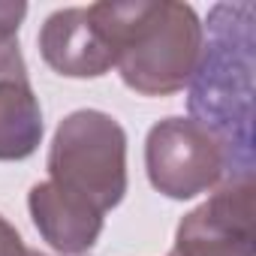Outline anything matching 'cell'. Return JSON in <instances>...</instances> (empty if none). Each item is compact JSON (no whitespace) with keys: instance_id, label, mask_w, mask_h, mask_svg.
<instances>
[{"instance_id":"7","label":"cell","mask_w":256,"mask_h":256,"mask_svg":"<svg viewBox=\"0 0 256 256\" xmlns=\"http://www.w3.org/2000/svg\"><path fill=\"white\" fill-rule=\"evenodd\" d=\"M42 130V108L18 40H6L0 42V160L16 163L36 154Z\"/></svg>"},{"instance_id":"9","label":"cell","mask_w":256,"mask_h":256,"mask_svg":"<svg viewBox=\"0 0 256 256\" xmlns=\"http://www.w3.org/2000/svg\"><path fill=\"white\" fill-rule=\"evenodd\" d=\"M28 16L24 4H0V42L18 40V28Z\"/></svg>"},{"instance_id":"8","label":"cell","mask_w":256,"mask_h":256,"mask_svg":"<svg viewBox=\"0 0 256 256\" xmlns=\"http://www.w3.org/2000/svg\"><path fill=\"white\" fill-rule=\"evenodd\" d=\"M28 208L34 217L36 232L42 241H48L64 256H82L88 253L106 223V214L94 205L64 193L52 181H40L28 193Z\"/></svg>"},{"instance_id":"11","label":"cell","mask_w":256,"mask_h":256,"mask_svg":"<svg viewBox=\"0 0 256 256\" xmlns=\"http://www.w3.org/2000/svg\"><path fill=\"white\" fill-rule=\"evenodd\" d=\"M24 256H48V253H40V250H24Z\"/></svg>"},{"instance_id":"2","label":"cell","mask_w":256,"mask_h":256,"mask_svg":"<svg viewBox=\"0 0 256 256\" xmlns=\"http://www.w3.org/2000/svg\"><path fill=\"white\" fill-rule=\"evenodd\" d=\"M253 4H217L190 78V118L223 142L229 175H253Z\"/></svg>"},{"instance_id":"4","label":"cell","mask_w":256,"mask_h":256,"mask_svg":"<svg viewBox=\"0 0 256 256\" xmlns=\"http://www.w3.org/2000/svg\"><path fill=\"white\" fill-rule=\"evenodd\" d=\"M145 169L157 193L184 202L214 190L229 175V154L193 118H163L148 130Z\"/></svg>"},{"instance_id":"10","label":"cell","mask_w":256,"mask_h":256,"mask_svg":"<svg viewBox=\"0 0 256 256\" xmlns=\"http://www.w3.org/2000/svg\"><path fill=\"white\" fill-rule=\"evenodd\" d=\"M24 241L18 235V229L0 214V256H24Z\"/></svg>"},{"instance_id":"6","label":"cell","mask_w":256,"mask_h":256,"mask_svg":"<svg viewBox=\"0 0 256 256\" xmlns=\"http://www.w3.org/2000/svg\"><path fill=\"white\" fill-rule=\"evenodd\" d=\"M36 42L42 60L66 78H100L114 66L112 46L106 42L90 6L52 12Z\"/></svg>"},{"instance_id":"5","label":"cell","mask_w":256,"mask_h":256,"mask_svg":"<svg viewBox=\"0 0 256 256\" xmlns=\"http://www.w3.org/2000/svg\"><path fill=\"white\" fill-rule=\"evenodd\" d=\"M253 175L223 178L175 232L169 256H253Z\"/></svg>"},{"instance_id":"1","label":"cell","mask_w":256,"mask_h":256,"mask_svg":"<svg viewBox=\"0 0 256 256\" xmlns=\"http://www.w3.org/2000/svg\"><path fill=\"white\" fill-rule=\"evenodd\" d=\"M90 12L112 46L120 82L142 96H172L196 72L205 28L178 0H102Z\"/></svg>"},{"instance_id":"3","label":"cell","mask_w":256,"mask_h":256,"mask_svg":"<svg viewBox=\"0 0 256 256\" xmlns=\"http://www.w3.org/2000/svg\"><path fill=\"white\" fill-rule=\"evenodd\" d=\"M46 166L54 187L106 214L126 193V133L112 114L78 108L58 124Z\"/></svg>"}]
</instances>
